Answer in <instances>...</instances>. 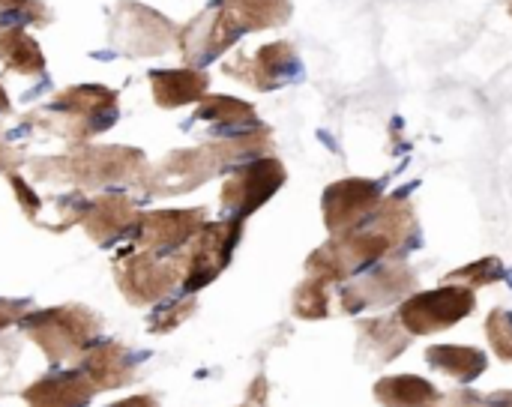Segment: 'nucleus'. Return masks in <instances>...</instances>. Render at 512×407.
Segmentation results:
<instances>
[{"instance_id": "1a4fd4ad", "label": "nucleus", "mask_w": 512, "mask_h": 407, "mask_svg": "<svg viewBox=\"0 0 512 407\" xmlns=\"http://www.w3.org/2000/svg\"><path fill=\"white\" fill-rule=\"evenodd\" d=\"M243 36L240 24L228 12L222 0L210 3L204 12H198L186 27L177 33V51L183 54L186 66H207L219 54H225L237 39Z\"/></svg>"}, {"instance_id": "f3484780", "label": "nucleus", "mask_w": 512, "mask_h": 407, "mask_svg": "<svg viewBox=\"0 0 512 407\" xmlns=\"http://www.w3.org/2000/svg\"><path fill=\"white\" fill-rule=\"evenodd\" d=\"M81 369L87 372V378L96 387V393H108V390L129 387L135 381V375H138L135 357L120 342H96L84 354Z\"/></svg>"}, {"instance_id": "423d86ee", "label": "nucleus", "mask_w": 512, "mask_h": 407, "mask_svg": "<svg viewBox=\"0 0 512 407\" xmlns=\"http://www.w3.org/2000/svg\"><path fill=\"white\" fill-rule=\"evenodd\" d=\"M177 33H180V27H174L171 18H165L162 12H156L144 3H135V0L117 3L114 18H111V42L126 57L165 54V51L177 48Z\"/></svg>"}, {"instance_id": "412c9836", "label": "nucleus", "mask_w": 512, "mask_h": 407, "mask_svg": "<svg viewBox=\"0 0 512 407\" xmlns=\"http://www.w3.org/2000/svg\"><path fill=\"white\" fill-rule=\"evenodd\" d=\"M0 60H3L6 69H12L18 75H27V78L42 75L45 66H48L39 42L18 24L0 27Z\"/></svg>"}, {"instance_id": "aec40b11", "label": "nucleus", "mask_w": 512, "mask_h": 407, "mask_svg": "<svg viewBox=\"0 0 512 407\" xmlns=\"http://www.w3.org/2000/svg\"><path fill=\"white\" fill-rule=\"evenodd\" d=\"M426 363L435 372H441V375H447V378H453L459 384H471L486 372L489 357L483 351L465 348V345H432L426 351Z\"/></svg>"}, {"instance_id": "393cba45", "label": "nucleus", "mask_w": 512, "mask_h": 407, "mask_svg": "<svg viewBox=\"0 0 512 407\" xmlns=\"http://www.w3.org/2000/svg\"><path fill=\"white\" fill-rule=\"evenodd\" d=\"M195 120H207L213 126L225 129H252L261 126L258 111L252 102L234 99V96H204L201 105L195 108Z\"/></svg>"}, {"instance_id": "c9c22d12", "label": "nucleus", "mask_w": 512, "mask_h": 407, "mask_svg": "<svg viewBox=\"0 0 512 407\" xmlns=\"http://www.w3.org/2000/svg\"><path fill=\"white\" fill-rule=\"evenodd\" d=\"M108 407H159V399L150 396V393H141V396H129V399H120Z\"/></svg>"}, {"instance_id": "bb28decb", "label": "nucleus", "mask_w": 512, "mask_h": 407, "mask_svg": "<svg viewBox=\"0 0 512 407\" xmlns=\"http://www.w3.org/2000/svg\"><path fill=\"white\" fill-rule=\"evenodd\" d=\"M195 309H198L195 294H186L183 300H177V303H171V306L153 312L150 321H147V330H150L153 336H168V333H174L180 324H186V321L195 315Z\"/></svg>"}, {"instance_id": "2eb2a0df", "label": "nucleus", "mask_w": 512, "mask_h": 407, "mask_svg": "<svg viewBox=\"0 0 512 407\" xmlns=\"http://www.w3.org/2000/svg\"><path fill=\"white\" fill-rule=\"evenodd\" d=\"M417 291V276L405 264H387L372 270L366 279L348 285L342 291V309L348 315H357L372 306H390L399 300H408Z\"/></svg>"}, {"instance_id": "7c9ffc66", "label": "nucleus", "mask_w": 512, "mask_h": 407, "mask_svg": "<svg viewBox=\"0 0 512 407\" xmlns=\"http://www.w3.org/2000/svg\"><path fill=\"white\" fill-rule=\"evenodd\" d=\"M6 180H9V186H12V192H15V201H18L21 213H24L30 222H36V219H39V213H42V198L30 189V183H27L18 171L6 174Z\"/></svg>"}, {"instance_id": "5701e85b", "label": "nucleus", "mask_w": 512, "mask_h": 407, "mask_svg": "<svg viewBox=\"0 0 512 407\" xmlns=\"http://www.w3.org/2000/svg\"><path fill=\"white\" fill-rule=\"evenodd\" d=\"M243 33L282 27L291 18V0H222Z\"/></svg>"}, {"instance_id": "a211bd4d", "label": "nucleus", "mask_w": 512, "mask_h": 407, "mask_svg": "<svg viewBox=\"0 0 512 407\" xmlns=\"http://www.w3.org/2000/svg\"><path fill=\"white\" fill-rule=\"evenodd\" d=\"M210 87V78L195 69V66H183V69H153L150 72V93L153 102L165 111L201 102L204 93Z\"/></svg>"}, {"instance_id": "72a5a7b5", "label": "nucleus", "mask_w": 512, "mask_h": 407, "mask_svg": "<svg viewBox=\"0 0 512 407\" xmlns=\"http://www.w3.org/2000/svg\"><path fill=\"white\" fill-rule=\"evenodd\" d=\"M450 405L453 407H486V396H480V393H474L471 387H465V390H456V393L450 396Z\"/></svg>"}, {"instance_id": "f704fd0d", "label": "nucleus", "mask_w": 512, "mask_h": 407, "mask_svg": "<svg viewBox=\"0 0 512 407\" xmlns=\"http://www.w3.org/2000/svg\"><path fill=\"white\" fill-rule=\"evenodd\" d=\"M249 405H267V378H264V375H258L255 384L249 387Z\"/></svg>"}, {"instance_id": "7ed1b4c3", "label": "nucleus", "mask_w": 512, "mask_h": 407, "mask_svg": "<svg viewBox=\"0 0 512 407\" xmlns=\"http://www.w3.org/2000/svg\"><path fill=\"white\" fill-rule=\"evenodd\" d=\"M18 327L21 336L30 339L51 366H63V363L84 360V354L96 345L102 333V318L99 312L81 303H66V306L30 312Z\"/></svg>"}, {"instance_id": "f03ea898", "label": "nucleus", "mask_w": 512, "mask_h": 407, "mask_svg": "<svg viewBox=\"0 0 512 407\" xmlns=\"http://www.w3.org/2000/svg\"><path fill=\"white\" fill-rule=\"evenodd\" d=\"M120 117V96L105 84H72L51 96V102L27 117L48 135L66 138L72 144H87L108 132Z\"/></svg>"}, {"instance_id": "6e6552de", "label": "nucleus", "mask_w": 512, "mask_h": 407, "mask_svg": "<svg viewBox=\"0 0 512 407\" xmlns=\"http://www.w3.org/2000/svg\"><path fill=\"white\" fill-rule=\"evenodd\" d=\"M474 306H477V297L471 288L444 285L438 291H423V294H411L408 300H402L396 318L411 336H432L468 318Z\"/></svg>"}, {"instance_id": "20e7f679", "label": "nucleus", "mask_w": 512, "mask_h": 407, "mask_svg": "<svg viewBox=\"0 0 512 407\" xmlns=\"http://www.w3.org/2000/svg\"><path fill=\"white\" fill-rule=\"evenodd\" d=\"M114 282L123 300L141 309V306H153L171 297L183 282V267L177 258H165V255L132 246L114 258Z\"/></svg>"}, {"instance_id": "0eeeda50", "label": "nucleus", "mask_w": 512, "mask_h": 407, "mask_svg": "<svg viewBox=\"0 0 512 407\" xmlns=\"http://www.w3.org/2000/svg\"><path fill=\"white\" fill-rule=\"evenodd\" d=\"M219 171L222 168L213 159V153L207 150V144L186 147V150H171L153 168L147 165V171L141 174V180L135 186L150 198H177V195H186V192L204 186Z\"/></svg>"}, {"instance_id": "f257e3e1", "label": "nucleus", "mask_w": 512, "mask_h": 407, "mask_svg": "<svg viewBox=\"0 0 512 407\" xmlns=\"http://www.w3.org/2000/svg\"><path fill=\"white\" fill-rule=\"evenodd\" d=\"M147 171V156L126 144H75L63 156L33 159L30 180L75 189H102L138 183Z\"/></svg>"}, {"instance_id": "cd10ccee", "label": "nucleus", "mask_w": 512, "mask_h": 407, "mask_svg": "<svg viewBox=\"0 0 512 407\" xmlns=\"http://www.w3.org/2000/svg\"><path fill=\"white\" fill-rule=\"evenodd\" d=\"M507 276L504 264L498 258H483V261H474L456 273H450V282H462L465 288H486V285H495Z\"/></svg>"}, {"instance_id": "6ab92c4d", "label": "nucleus", "mask_w": 512, "mask_h": 407, "mask_svg": "<svg viewBox=\"0 0 512 407\" xmlns=\"http://www.w3.org/2000/svg\"><path fill=\"white\" fill-rule=\"evenodd\" d=\"M408 348V330L399 318H369L360 321V357L372 366H384L396 360Z\"/></svg>"}, {"instance_id": "4c0bfd02", "label": "nucleus", "mask_w": 512, "mask_h": 407, "mask_svg": "<svg viewBox=\"0 0 512 407\" xmlns=\"http://www.w3.org/2000/svg\"><path fill=\"white\" fill-rule=\"evenodd\" d=\"M510 15H512V3H510Z\"/></svg>"}, {"instance_id": "ddd939ff", "label": "nucleus", "mask_w": 512, "mask_h": 407, "mask_svg": "<svg viewBox=\"0 0 512 407\" xmlns=\"http://www.w3.org/2000/svg\"><path fill=\"white\" fill-rule=\"evenodd\" d=\"M138 222H141V213L129 195L102 192L96 198H87L78 225L96 246H114L126 237H135Z\"/></svg>"}, {"instance_id": "9b49d317", "label": "nucleus", "mask_w": 512, "mask_h": 407, "mask_svg": "<svg viewBox=\"0 0 512 407\" xmlns=\"http://www.w3.org/2000/svg\"><path fill=\"white\" fill-rule=\"evenodd\" d=\"M225 75L249 84L252 90H279L282 84L294 81L300 75V57L291 42H270L255 48L252 54H234L222 63Z\"/></svg>"}, {"instance_id": "2f4dec72", "label": "nucleus", "mask_w": 512, "mask_h": 407, "mask_svg": "<svg viewBox=\"0 0 512 407\" xmlns=\"http://www.w3.org/2000/svg\"><path fill=\"white\" fill-rule=\"evenodd\" d=\"M27 315H30V303L27 300H6V297H0V330H6L12 324H21Z\"/></svg>"}, {"instance_id": "e433bc0d", "label": "nucleus", "mask_w": 512, "mask_h": 407, "mask_svg": "<svg viewBox=\"0 0 512 407\" xmlns=\"http://www.w3.org/2000/svg\"><path fill=\"white\" fill-rule=\"evenodd\" d=\"M486 407H512V390H504V393H492L486 399Z\"/></svg>"}, {"instance_id": "58836bf2", "label": "nucleus", "mask_w": 512, "mask_h": 407, "mask_svg": "<svg viewBox=\"0 0 512 407\" xmlns=\"http://www.w3.org/2000/svg\"><path fill=\"white\" fill-rule=\"evenodd\" d=\"M243 407H252V405H243Z\"/></svg>"}, {"instance_id": "39448f33", "label": "nucleus", "mask_w": 512, "mask_h": 407, "mask_svg": "<svg viewBox=\"0 0 512 407\" xmlns=\"http://www.w3.org/2000/svg\"><path fill=\"white\" fill-rule=\"evenodd\" d=\"M243 237V219H222V222H204V228L189 240V246L177 255L183 267L180 288L186 294H198L210 282H216L225 267L231 264V255Z\"/></svg>"}, {"instance_id": "f8f14e48", "label": "nucleus", "mask_w": 512, "mask_h": 407, "mask_svg": "<svg viewBox=\"0 0 512 407\" xmlns=\"http://www.w3.org/2000/svg\"><path fill=\"white\" fill-rule=\"evenodd\" d=\"M204 222H207L204 207L141 213V222H138V231H135L132 243L138 249H147V252H156V255H177L204 228Z\"/></svg>"}, {"instance_id": "9d476101", "label": "nucleus", "mask_w": 512, "mask_h": 407, "mask_svg": "<svg viewBox=\"0 0 512 407\" xmlns=\"http://www.w3.org/2000/svg\"><path fill=\"white\" fill-rule=\"evenodd\" d=\"M285 180H288L285 165L279 159H273V156L243 162L222 183V207L234 219H246L255 210H261L282 189Z\"/></svg>"}, {"instance_id": "b1692460", "label": "nucleus", "mask_w": 512, "mask_h": 407, "mask_svg": "<svg viewBox=\"0 0 512 407\" xmlns=\"http://www.w3.org/2000/svg\"><path fill=\"white\" fill-rule=\"evenodd\" d=\"M375 399L384 407H426L438 402L441 393L417 375H396V378L378 381Z\"/></svg>"}, {"instance_id": "a878e982", "label": "nucleus", "mask_w": 512, "mask_h": 407, "mask_svg": "<svg viewBox=\"0 0 512 407\" xmlns=\"http://www.w3.org/2000/svg\"><path fill=\"white\" fill-rule=\"evenodd\" d=\"M330 282L318 279V276H309L297 291H294V315L303 318V321H318V318H327L330 312V291H327Z\"/></svg>"}, {"instance_id": "c756f323", "label": "nucleus", "mask_w": 512, "mask_h": 407, "mask_svg": "<svg viewBox=\"0 0 512 407\" xmlns=\"http://www.w3.org/2000/svg\"><path fill=\"white\" fill-rule=\"evenodd\" d=\"M0 12L6 15L9 27L18 24H45L51 18V12L39 3V0H0Z\"/></svg>"}, {"instance_id": "473e14b6", "label": "nucleus", "mask_w": 512, "mask_h": 407, "mask_svg": "<svg viewBox=\"0 0 512 407\" xmlns=\"http://www.w3.org/2000/svg\"><path fill=\"white\" fill-rule=\"evenodd\" d=\"M18 165H21V153L12 144H6L0 135V174H12L18 171Z\"/></svg>"}, {"instance_id": "c85d7f7f", "label": "nucleus", "mask_w": 512, "mask_h": 407, "mask_svg": "<svg viewBox=\"0 0 512 407\" xmlns=\"http://www.w3.org/2000/svg\"><path fill=\"white\" fill-rule=\"evenodd\" d=\"M486 336H489V345H492L495 357L504 360V363H512V312L495 309L486 318Z\"/></svg>"}, {"instance_id": "dca6fc26", "label": "nucleus", "mask_w": 512, "mask_h": 407, "mask_svg": "<svg viewBox=\"0 0 512 407\" xmlns=\"http://www.w3.org/2000/svg\"><path fill=\"white\" fill-rule=\"evenodd\" d=\"M96 396V387L90 384L87 372L78 366L72 372H51L45 378H36L24 393L27 407H87Z\"/></svg>"}, {"instance_id": "4468645a", "label": "nucleus", "mask_w": 512, "mask_h": 407, "mask_svg": "<svg viewBox=\"0 0 512 407\" xmlns=\"http://www.w3.org/2000/svg\"><path fill=\"white\" fill-rule=\"evenodd\" d=\"M381 204V186L375 180L348 177L324 192V225L330 234L354 231L369 219V213Z\"/></svg>"}, {"instance_id": "4be33fe9", "label": "nucleus", "mask_w": 512, "mask_h": 407, "mask_svg": "<svg viewBox=\"0 0 512 407\" xmlns=\"http://www.w3.org/2000/svg\"><path fill=\"white\" fill-rule=\"evenodd\" d=\"M270 147H273V132L267 126L240 129L231 138H222V141L207 144V150L213 153V159L219 162V168H237L243 162L261 159Z\"/></svg>"}]
</instances>
